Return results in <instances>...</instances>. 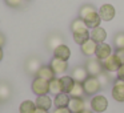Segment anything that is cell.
Listing matches in <instances>:
<instances>
[{"label":"cell","instance_id":"obj_37","mask_svg":"<svg viewBox=\"0 0 124 113\" xmlns=\"http://www.w3.org/2000/svg\"><path fill=\"white\" fill-rule=\"evenodd\" d=\"M0 102H1V101H0Z\"/></svg>","mask_w":124,"mask_h":113},{"label":"cell","instance_id":"obj_20","mask_svg":"<svg viewBox=\"0 0 124 113\" xmlns=\"http://www.w3.org/2000/svg\"><path fill=\"white\" fill-rule=\"evenodd\" d=\"M55 72L52 71V68L49 65H41V68L39 69V72L36 73V77H40V78H44L47 81H51L52 78H55Z\"/></svg>","mask_w":124,"mask_h":113},{"label":"cell","instance_id":"obj_21","mask_svg":"<svg viewBox=\"0 0 124 113\" xmlns=\"http://www.w3.org/2000/svg\"><path fill=\"white\" fill-rule=\"evenodd\" d=\"M36 106L40 108V109H51V106L54 105V101H52V99L48 96V94H43V96H38V99H36Z\"/></svg>","mask_w":124,"mask_h":113},{"label":"cell","instance_id":"obj_23","mask_svg":"<svg viewBox=\"0 0 124 113\" xmlns=\"http://www.w3.org/2000/svg\"><path fill=\"white\" fill-rule=\"evenodd\" d=\"M49 93L51 94H59L63 93V88H62V83H60V78L59 77H55L49 81Z\"/></svg>","mask_w":124,"mask_h":113},{"label":"cell","instance_id":"obj_16","mask_svg":"<svg viewBox=\"0 0 124 113\" xmlns=\"http://www.w3.org/2000/svg\"><path fill=\"white\" fill-rule=\"evenodd\" d=\"M71 76H72V78L76 81V83H81V84H83L84 81L88 78L89 75H88V72H87L85 67H75Z\"/></svg>","mask_w":124,"mask_h":113},{"label":"cell","instance_id":"obj_28","mask_svg":"<svg viewBox=\"0 0 124 113\" xmlns=\"http://www.w3.org/2000/svg\"><path fill=\"white\" fill-rule=\"evenodd\" d=\"M113 44H115L116 49H120V48H124V32H120L115 36L113 39Z\"/></svg>","mask_w":124,"mask_h":113},{"label":"cell","instance_id":"obj_9","mask_svg":"<svg viewBox=\"0 0 124 113\" xmlns=\"http://www.w3.org/2000/svg\"><path fill=\"white\" fill-rule=\"evenodd\" d=\"M49 67L52 68V71L55 72V75H64L68 69V61L62 59H57V57H54L49 63Z\"/></svg>","mask_w":124,"mask_h":113},{"label":"cell","instance_id":"obj_4","mask_svg":"<svg viewBox=\"0 0 124 113\" xmlns=\"http://www.w3.org/2000/svg\"><path fill=\"white\" fill-rule=\"evenodd\" d=\"M85 69L87 72H88L89 76H99L100 73L103 72V65H101V61H100L99 59H96V57H88V60L85 61Z\"/></svg>","mask_w":124,"mask_h":113},{"label":"cell","instance_id":"obj_15","mask_svg":"<svg viewBox=\"0 0 124 113\" xmlns=\"http://www.w3.org/2000/svg\"><path fill=\"white\" fill-rule=\"evenodd\" d=\"M89 28H83V29H79V31H75V32H72L73 35V41H75L76 44H79V45H81V44H84L87 40H89Z\"/></svg>","mask_w":124,"mask_h":113},{"label":"cell","instance_id":"obj_27","mask_svg":"<svg viewBox=\"0 0 124 113\" xmlns=\"http://www.w3.org/2000/svg\"><path fill=\"white\" fill-rule=\"evenodd\" d=\"M97 78H99V83H100V85H101V89L107 88L108 84H109V80H111L109 73L105 72V71H103V72L100 73L99 76H97Z\"/></svg>","mask_w":124,"mask_h":113},{"label":"cell","instance_id":"obj_32","mask_svg":"<svg viewBox=\"0 0 124 113\" xmlns=\"http://www.w3.org/2000/svg\"><path fill=\"white\" fill-rule=\"evenodd\" d=\"M52 113H72V112L67 106V108H55V110Z\"/></svg>","mask_w":124,"mask_h":113},{"label":"cell","instance_id":"obj_1","mask_svg":"<svg viewBox=\"0 0 124 113\" xmlns=\"http://www.w3.org/2000/svg\"><path fill=\"white\" fill-rule=\"evenodd\" d=\"M79 17L84 20L85 25L89 29L100 27V24H101V21H103L99 16V11H97L92 4H85V6L81 7L80 11H79Z\"/></svg>","mask_w":124,"mask_h":113},{"label":"cell","instance_id":"obj_33","mask_svg":"<svg viewBox=\"0 0 124 113\" xmlns=\"http://www.w3.org/2000/svg\"><path fill=\"white\" fill-rule=\"evenodd\" d=\"M4 43H6V39H4V36L0 33V48H1V45H4Z\"/></svg>","mask_w":124,"mask_h":113},{"label":"cell","instance_id":"obj_19","mask_svg":"<svg viewBox=\"0 0 124 113\" xmlns=\"http://www.w3.org/2000/svg\"><path fill=\"white\" fill-rule=\"evenodd\" d=\"M60 78V83H62V88H63V92L64 93H68L72 91V88L75 86V83L76 81L72 78V76H68V75H63Z\"/></svg>","mask_w":124,"mask_h":113},{"label":"cell","instance_id":"obj_10","mask_svg":"<svg viewBox=\"0 0 124 113\" xmlns=\"http://www.w3.org/2000/svg\"><path fill=\"white\" fill-rule=\"evenodd\" d=\"M116 11L112 4H103L99 8V16L103 21H111L115 17Z\"/></svg>","mask_w":124,"mask_h":113},{"label":"cell","instance_id":"obj_17","mask_svg":"<svg viewBox=\"0 0 124 113\" xmlns=\"http://www.w3.org/2000/svg\"><path fill=\"white\" fill-rule=\"evenodd\" d=\"M54 57H57V59H62V60L68 61V60H70V57H71V49H70V47L65 45V44L59 45L54 51Z\"/></svg>","mask_w":124,"mask_h":113},{"label":"cell","instance_id":"obj_3","mask_svg":"<svg viewBox=\"0 0 124 113\" xmlns=\"http://www.w3.org/2000/svg\"><path fill=\"white\" fill-rule=\"evenodd\" d=\"M83 88L87 96H95L101 89V85H100L99 78L96 76H88V78L83 83Z\"/></svg>","mask_w":124,"mask_h":113},{"label":"cell","instance_id":"obj_2","mask_svg":"<svg viewBox=\"0 0 124 113\" xmlns=\"http://www.w3.org/2000/svg\"><path fill=\"white\" fill-rule=\"evenodd\" d=\"M89 108L92 112L96 113H103L107 110L108 108V100L104 94H95L92 96L91 101H89Z\"/></svg>","mask_w":124,"mask_h":113},{"label":"cell","instance_id":"obj_35","mask_svg":"<svg viewBox=\"0 0 124 113\" xmlns=\"http://www.w3.org/2000/svg\"><path fill=\"white\" fill-rule=\"evenodd\" d=\"M81 113H93V112H92L91 109H85V110H84V112H81Z\"/></svg>","mask_w":124,"mask_h":113},{"label":"cell","instance_id":"obj_12","mask_svg":"<svg viewBox=\"0 0 124 113\" xmlns=\"http://www.w3.org/2000/svg\"><path fill=\"white\" fill-rule=\"evenodd\" d=\"M41 68V63L38 57H30L25 63V72L28 75L36 76V73L39 72V69Z\"/></svg>","mask_w":124,"mask_h":113},{"label":"cell","instance_id":"obj_8","mask_svg":"<svg viewBox=\"0 0 124 113\" xmlns=\"http://www.w3.org/2000/svg\"><path fill=\"white\" fill-rule=\"evenodd\" d=\"M68 109L72 113H81L85 109H88V108H87L84 99H81V97H71L70 104H68Z\"/></svg>","mask_w":124,"mask_h":113},{"label":"cell","instance_id":"obj_29","mask_svg":"<svg viewBox=\"0 0 124 113\" xmlns=\"http://www.w3.org/2000/svg\"><path fill=\"white\" fill-rule=\"evenodd\" d=\"M23 1H24V0H6L7 6L14 7V8H17V7H20V6L23 4Z\"/></svg>","mask_w":124,"mask_h":113},{"label":"cell","instance_id":"obj_11","mask_svg":"<svg viewBox=\"0 0 124 113\" xmlns=\"http://www.w3.org/2000/svg\"><path fill=\"white\" fill-rule=\"evenodd\" d=\"M112 53H113L112 47L107 43H101V44H97V49H96V53H95V57L101 61V60L107 59L108 56H111Z\"/></svg>","mask_w":124,"mask_h":113},{"label":"cell","instance_id":"obj_25","mask_svg":"<svg viewBox=\"0 0 124 113\" xmlns=\"http://www.w3.org/2000/svg\"><path fill=\"white\" fill-rule=\"evenodd\" d=\"M70 96L71 97H81V99H83V97L85 96L83 84H81V83H75V86H73L72 91L70 92Z\"/></svg>","mask_w":124,"mask_h":113},{"label":"cell","instance_id":"obj_5","mask_svg":"<svg viewBox=\"0 0 124 113\" xmlns=\"http://www.w3.org/2000/svg\"><path fill=\"white\" fill-rule=\"evenodd\" d=\"M101 65H103V69L108 73H116L117 69L120 68L121 63L119 61V59L116 57L115 53H112L111 56H108L107 59L101 60Z\"/></svg>","mask_w":124,"mask_h":113},{"label":"cell","instance_id":"obj_24","mask_svg":"<svg viewBox=\"0 0 124 113\" xmlns=\"http://www.w3.org/2000/svg\"><path fill=\"white\" fill-rule=\"evenodd\" d=\"M36 104L31 100H25L20 104V113H35L36 110Z\"/></svg>","mask_w":124,"mask_h":113},{"label":"cell","instance_id":"obj_31","mask_svg":"<svg viewBox=\"0 0 124 113\" xmlns=\"http://www.w3.org/2000/svg\"><path fill=\"white\" fill-rule=\"evenodd\" d=\"M116 78H119V80H124V64H121L120 68L117 69V72H116Z\"/></svg>","mask_w":124,"mask_h":113},{"label":"cell","instance_id":"obj_30","mask_svg":"<svg viewBox=\"0 0 124 113\" xmlns=\"http://www.w3.org/2000/svg\"><path fill=\"white\" fill-rule=\"evenodd\" d=\"M113 53L116 55V57L119 59V61L121 63V64H124V48H120V49H116Z\"/></svg>","mask_w":124,"mask_h":113},{"label":"cell","instance_id":"obj_13","mask_svg":"<svg viewBox=\"0 0 124 113\" xmlns=\"http://www.w3.org/2000/svg\"><path fill=\"white\" fill-rule=\"evenodd\" d=\"M89 37L97 44L105 43V39H107V31H105L103 27H96V28H93V29H91V32H89Z\"/></svg>","mask_w":124,"mask_h":113},{"label":"cell","instance_id":"obj_7","mask_svg":"<svg viewBox=\"0 0 124 113\" xmlns=\"http://www.w3.org/2000/svg\"><path fill=\"white\" fill-rule=\"evenodd\" d=\"M111 94L112 99L117 102H124V80H119L116 78L112 84V89H111Z\"/></svg>","mask_w":124,"mask_h":113},{"label":"cell","instance_id":"obj_26","mask_svg":"<svg viewBox=\"0 0 124 113\" xmlns=\"http://www.w3.org/2000/svg\"><path fill=\"white\" fill-rule=\"evenodd\" d=\"M48 48L49 49H52V51H55V49L57 48L59 45H62V44H64L63 43V39L60 37L59 35H54V36H51V37L48 39Z\"/></svg>","mask_w":124,"mask_h":113},{"label":"cell","instance_id":"obj_36","mask_svg":"<svg viewBox=\"0 0 124 113\" xmlns=\"http://www.w3.org/2000/svg\"><path fill=\"white\" fill-rule=\"evenodd\" d=\"M3 59V51H1V48H0V60Z\"/></svg>","mask_w":124,"mask_h":113},{"label":"cell","instance_id":"obj_14","mask_svg":"<svg viewBox=\"0 0 124 113\" xmlns=\"http://www.w3.org/2000/svg\"><path fill=\"white\" fill-rule=\"evenodd\" d=\"M80 49H81V53L87 57H93L95 53H96V49H97V43H95L92 39L87 40L84 44L80 45Z\"/></svg>","mask_w":124,"mask_h":113},{"label":"cell","instance_id":"obj_18","mask_svg":"<svg viewBox=\"0 0 124 113\" xmlns=\"http://www.w3.org/2000/svg\"><path fill=\"white\" fill-rule=\"evenodd\" d=\"M70 100H71V96L68 93H59L55 96L54 99V105L55 108H67L68 104H70Z\"/></svg>","mask_w":124,"mask_h":113},{"label":"cell","instance_id":"obj_6","mask_svg":"<svg viewBox=\"0 0 124 113\" xmlns=\"http://www.w3.org/2000/svg\"><path fill=\"white\" fill-rule=\"evenodd\" d=\"M32 92L38 96H43V94L49 93V81L44 80L40 77H35L32 81Z\"/></svg>","mask_w":124,"mask_h":113},{"label":"cell","instance_id":"obj_22","mask_svg":"<svg viewBox=\"0 0 124 113\" xmlns=\"http://www.w3.org/2000/svg\"><path fill=\"white\" fill-rule=\"evenodd\" d=\"M12 96V88L7 81H0V101H7Z\"/></svg>","mask_w":124,"mask_h":113},{"label":"cell","instance_id":"obj_34","mask_svg":"<svg viewBox=\"0 0 124 113\" xmlns=\"http://www.w3.org/2000/svg\"><path fill=\"white\" fill-rule=\"evenodd\" d=\"M35 113H48V110H46V109H40V108H36Z\"/></svg>","mask_w":124,"mask_h":113}]
</instances>
